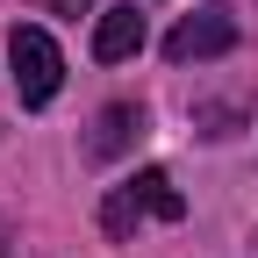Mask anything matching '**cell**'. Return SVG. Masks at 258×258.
Listing matches in <instances>:
<instances>
[{
  "label": "cell",
  "mask_w": 258,
  "mask_h": 258,
  "mask_svg": "<svg viewBox=\"0 0 258 258\" xmlns=\"http://www.w3.org/2000/svg\"><path fill=\"white\" fill-rule=\"evenodd\" d=\"M179 215H186V194L151 165V172H137L129 186H115L108 201H101V230L108 237H129L137 222H179Z\"/></svg>",
  "instance_id": "6da1fadb"
},
{
  "label": "cell",
  "mask_w": 258,
  "mask_h": 258,
  "mask_svg": "<svg viewBox=\"0 0 258 258\" xmlns=\"http://www.w3.org/2000/svg\"><path fill=\"white\" fill-rule=\"evenodd\" d=\"M8 64H15V93H22V108H50V101H57V86H64V50H57L50 29L22 22L15 43H8Z\"/></svg>",
  "instance_id": "7a4b0ae2"
},
{
  "label": "cell",
  "mask_w": 258,
  "mask_h": 258,
  "mask_svg": "<svg viewBox=\"0 0 258 258\" xmlns=\"http://www.w3.org/2000/svg\"><path fill=\"white\" fill-rule=\"evenodd\" d=\"M237 50V22L230 15H186L179 29H172V36H165V57L172 64H208V57H230Z\"/></svg>",
  "instance_id": "3957f363"
},
{
  "label": "cell",
  "mask_w": 258,
  "mask_h": 258,
  "mask_svg": "<svg viewBox=\"0 0 258 258\" xmlns=\"http://www.w3.org/2000/svg\"><path fill=\"white\" fill-rule=\"evenodd\" d=\"M144 50V15H137V0H122V8H108L101 22H93V57L101 64H122V57H137Z\"/></svg>",
  "instance_id": "277c9868"
},
{
  "label": "cell",
  "mask_w": 258,
  "mask_h": 258,
  "mask_svg": "<svg viewBox=\"0 0 258 258\" xmlns=\"http://www.w3.org/2000/svg\"><path fill=\"white\" fill-rule=\"evenodd\" d=\"M137 129H144V115L129 108V101L101 108V122H93V137H86V158H122L129 144H137Z\"/></svg>",
  "instance_id": "5b68a950"
},
{
  "label": "cell",
  "mask_w": 258,
  "mask_h": 258,
  "mask_svg": "<svg viewBox=\"0 0 258 258\" xmlns=\"http://www.w3.org/2000/svg\"><path fill=\"white\" fill-rule=\"evenodd\" d=\"M43 8H57V15H79V8H93V0H43Z\"/></svg>",
  "instance_id": "8992f818"
},
{
  "label": "cell",
  "mask_w": 258,
  "mask_h": 258,
  "mask_svg": "<svg viewBox=\"0 0 258 258\" xmlns=\"http://www.w3.org/2000/svg\"><path fill=\"white\" fill-rule=\"evenodd\" d=\"M0 258H8V251H0Z\"/></svg>",
  "instance_id": "52a82bcc"
}]
</instances>
